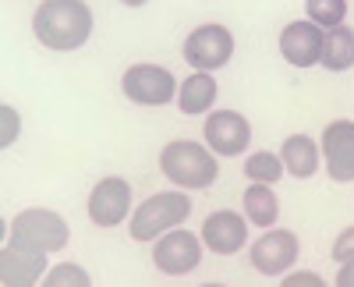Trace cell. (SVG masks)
Wrapping results in <instances>:
<instances>
[{
	"label": "cell",
	"mask_w": 354,
	"mask_h": 287,
	"mask_svg": "<svg viewBox=\"0 0 354 287\" xmlns=\"http://www.w3.org/2000/svg\"><path fill=\"white\" fill-rule=\"evenodd\" d=\"M46 270V252H32V248H21L15 241H8V248L0 252V280L8 287H25V284H36Z\"/></svg>",
	"instance_id": "5bb4252c"
},
{
	"label": "cell",
	"mask_w": 354,
	"mask_h": 287,
	"mask_svg": "<svg viewBox=\"0 0 354 287\" xmlns=\"http://www.w3.org/2000/svg\"><path fill=\"white\" fill-rule=\"evenodd\" d=\"M32 28L50 50H78L93 36V11L85 0H43L36 8Z\"/></svg>",
	"instance_id": "6da1fadb"
},
{
	"label": "cell",
	"mask_w": 354,
	"mask_h": 287,
	"mask_svg": "<svg viewBox=\"0 0 354 287\" xmlns=\"http://www.w3.org/2000/svg\"><path fill=\"white\" fill-rule=\"evenodd\" d=\"M121 89L131 103H142V107H163L177 96V82L167 68H156V64H135L124 71L121 78Z\"/></svg>",
	"instance_id": "5b68a950"
},
{
	"label": "cell",
	"mask_w": 354,
	"mask_h": 287,
	"mask_svg": "<svg viewBox=\"0 0 354 287\" xmlns=\"http://www.w3.org/2000/svg\"><path fill=\"white\" fill-rule=\"evenodd\" d=\"M234 57V36L223 25H202L185 39V61L198 71H216Z\"/></svg>",
	"instance_id": "8992f818"
},
{
	"label": "cell",
	"mask_w": 354,
	"mask_h": 287,
	"mask_svg": "<svg viewBox=\"0 0 354 287\" xmlns=\"http://www.w3.org/2000/svg\"><path fill=\"white\" fill-rule=\"evenodd\" d=\"M202 259V241L192 234V231H167L156 248H153V263L160 273H170V277H181V273H192Z\"/></svg>",
	"instance_id": "52a82bcc"
},
{
	"label": "cell",
	"mask_w": 354,
	"mask_h": 287,
	"mask_svg": "<svg viewBox=\"0 0 354 287\" xmlns=\"http://www.w3.org/2000/svg\"><path fill=\"white\" fill-rule=\"evenodd\" d=\"M160 170L181 188H209L220 174V163L213 160L209 149H202L198 142L177 138V142H167L163 146Z\"/></svg>",
	"instance_id": "7a4b0ae2"
},
{
	"label": "cell",
	"mask_w": 354,
	"mask_h": 287,
	"mask_svg": "<svg viewBox=\"0 0 354 287\" xmlns=\"http://www.w3.org/2000/svg\"><path fill=\"white\" fill-rule=\"evenodd\" d=\"M205 142L220 156H241L252 142V128L238 110H220L205 118Z\"/></svg>",
	"instance_id": "ba28073f"
},
{
	"label": "cell",
	"mask_w": 354,
	"mask_h": 287,
	"mask_svg": "<svg viewBox=\"0 0 354 287\" xmlns=\"http://www.w3.org/2000/svg\"><path fill=\"white\" fill-rule=\"evenodd\" d=\"M188 213H192V198H185V192H156L131 213L128 231L135 241H156V234H167L177 223H185Z\"/></svg>",
	"instance_id": "3957f363"
},
{
	"label": "cell",
	"mask_w": 354,
	"mask_h": 287,
	"mask_svg": "<svg viewBox=\"0 0 354 287\" xmlns=\"http://www.w3.org/2000/svg\"><path fill=\"white\" fill-rule=\"evenodd\" d=\"M11 241L32 252H61L68 245V223L53 210H25L11 223Z\"/></svg>",
	"instance_id": "277c9868"
},
{
	"label": "cell",
	"mask_w": 354,
	"mask_h": 287,
	"mask_svg": "<svg viewBox=\"0 0 354 287\" xmlns=\"http://www.w3.org/2000/svg\"><path fill=\"white\" fill-rule=\"evenodd\" d=\"M245 174L252 178V181H262V185H273V181H280L287 170H283V160L280 156H273L270 149L266 153H252L248 160H245Z\"/></svg>",
	"instance_id": "d6986e66"
},
{
	"label": "cell",
	"mask_w": 354,
	"mask_h": 287,
	"mask_svg": "<svg viewBox=\"0 0 354 287\" xmlns=\"http://www.w3.org/2000/svg\"><path fill=\"white\" fill-rule=\"evenodd\" d=\"M131 210V185L124 178H103L88 195V220L100 227H117Z\"/></svg>",
	"instance_id": "9c48e42d"
},
{
	"label": "cell",
	"mask_w": 354,
	"mask_h": 287,
	"mask_svg": "<svg viewBox=\"0 0 354 287\" xmlns=\"http://www.w3.org/2000/svg\"><path fill=\"white\" fill-rule=\"evenodd\" d=\"M322 39H326V33L315 21H290L280 33V53L294 68H312L322 57Z\"/></svg>",
	"instance_id": "7c38bea8"
},
{
	"label": "cell",
	"mask_w": 354,
	"mask_h": 287,
	"mask_svg": "<svg viewBox=\"0 0 354 287\" xmlns=\"http://www.w3.org/2000/svg\"><path fill=\"white\" fill-rule=\"evenodd\" d=\"M298 259V234L290 231H266L252 245V266L266 277H280Z\"/></svg>",
	"instance_id": "30bf717a"
},
{
	"label": "cell",
	"mask_w": 354,
	"mask_h": 287,
	"mask_svg": "<svg viewBox=\"0 0 354 287\" xmlns=\"http://www.w3.org/2000/svg\"><path fill=\"white\" fill-rule=\"evenodd\" d=\"M280 160H283V170L294 178H312L319 170V149L308 135H290L280 149Z\"/></svg>",
	"instance_id": "9a60e30c"
},
{
	"label": "cell",
	"mask_w": 354,
	"mask_h": 287,
	"mask_svg": "<svg viewBox=\"0 0 354 287\" xmlns=\"http://www.w3.org/2000/svg\"><path fill=\"white\" fill-rule=\"evenodd\" d=\"M248 238V227L238 213H230V210H220V213H209L202 223V245L205 248H213L216 255H234V252H241Z\"/></svg>",
	"instance_id": "4fadbf2b"
},
{
	"label": "cell",
	"mask_w": 354,
	"mask_h": 287,
	"mask_svg": "<svg viewBox=\"0 0 354 287\" xmlns=\"http://www.w3.org/2000/svg\"><path fill=\"white\" fill-rule=\"evenodd\" d=\"M326 174L333 181H354V121H333L322 131Z\"/></svg>",
	"instance_id": "8fae6325"
},
{
	"label": "cell",
	"mask_w": 354,
	"mask_h": 287,
	"mask_svg": "<svg viewBox=\"0 0 354 287\" xmlns=\"http://www.w3.org/2000/svg\"><path fill=\"white\" fill-rule=\"evenodd\" d=\"M305 8H308V21H315L319 28H337L344 25L347 0H305Z\"/></svg>",
	"instance_id": "ffe728a7"
},
{
	"label": "cell",
	"mask_w": 354,
	"mask_h": 287,
	"mask_svg": "<svg viewBox=\"0 0 354 287\" xmlns=\"http://www.w3.org/2000/svg\"><path fill=\"white\" fill-rule=\"evenodd\" d=\"M319 284H326L319 273H287L283 277V287H319Z\"/></svg>",
	"instance_id": "cb8c5ba5"
},
{
	"label": "cell",
	"mask_w": 354,
	"mask_h": 287,
	"mask_svg": "<svg viewBox=\"0 0 354 287\" xmlns=\"http://www.w3.org/2000/svg\"><path fill=\"white\" fill-rule=\"evenodd\" d=\"M333 259H337V263H347V259H354V227L340 231V238L333 241Z\"/></svg>",
	"instance_id": "603a6c76"
},
{
	"label": "cell",
	"mask_w": 354,
	"mask_h": 287,
	"mask_svg": "<svg viewBox=\"0 0 354 287\" xmlns=\"http://www.w3.org/2000/svg\"><path fill=\"white\" fill-rule=\"evenodd\" d=\"M241 198H245V213H248V220H252L255 227H273V223H277V216H280V203H277V195H273L270 185L255 181Z\"/></svg>",
	"instance_id": "ac0fdd59"
},
{
	"label": "cell",
	"mask_w": 354,
	"mask_h": 287,
	"mask_svg": "<svg viewBox=\"0 0 354 287\" xmlns=\"http://www.w3.org/2000/svg\"><path fill=\"white\" fill-rule=\"evenodd\" d=\"M216 100V82L213 75L195 71L192 78H185V85H177V107L181 113H205Z\"/></svg>",
	"instance_id": "e0dca14e"
},
{
	"label": "cell",
	"mask_w": 354,
	"mask_h": 287,
	"mask_svg": "<svg viewBox=\"0 0 354 287\" xmlns=\"http://www.w3.org/2000/svg\"><path fill=\"white\" fill-rule=\"evenodd\" d=\"M0 121H4V131H0V146L8 149L11 142L18 138V128H21V124H18V113H15L11 107H0Z\"/></svg>",
	"instance_id": "7402d4cb"
},
{
	"label": "cell",
	"mask_w": 354,
	"mask_h": 287,
	"mask_svg": "<svg viewBox=\"0 0 354 287\" xmlns=\"http://www.w3.org/2000/svg\"><path fill=\"white\" fill-rule=\"evenodd\" d=\"M46 284H50V287H64V284L85 287V284H88V273H85L82 266H75V263H61V266H53V270L46 273Z\"/></svg>",
	"instance_id": "44dd1931"
},
{
	"label": "cell",
	"mask_w": 354,
	"mask_h": 287,
	"mask_svg": "<svg viewBox=\"0 0 354 287\" xmlns=\"http://www.w3.org/2000/svg\"><path fill=\"white\" fill-rule=\"evenodd\" d=\"M337 284L340 287H354V259L340 263V273H337Z\"/></svg>",
	"instance_id": "d4e9b609"
},
{
	"label": "cell",
	"mask_w": 354,
	"mask_h": 287,
	"mask_svg": "<svg viewBox=\"0 0 354 287\" xmlns=\"http://www.w3.org/2000/svg\"><path fill=\"white\" fill-rule=\"evenodd\" d=\"M121 4H128V8H142L145 0H121Z\"/></svg>",
	"instance_id": "484cf974"
},
{
	"label": "cell",
	"mask_w": 354,
	"mask_h": 287,
	"mask_svg": "<svg viewBox=\"0 0 354 287\" xmlns=\"http://www.w3.org/2000/svg\"><path fill=\"white\" fill-rule=\"evenodd\" d=\"M319 64L326 68V71H347L354 64V28H347V25L326 28Z\"/></svg>",
	"instance_id": "2e32d148"
}]
</instances>
